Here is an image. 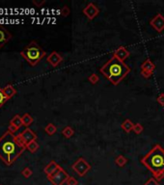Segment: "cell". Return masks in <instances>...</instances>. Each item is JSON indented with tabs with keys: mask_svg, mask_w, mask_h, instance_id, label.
<instances>
[{
	"mask_svg": "<svg viewBox=\"0 0 164 185\" xmlns=\"http://www.w3.org/2000/svg\"><path fill=\"white\" fill-rule=\"evenodd\" d=\"M26 147L21 145L10 130L0 137V159L8 166H11L25 150Z\"/></svg>",
	"mask_w": 164,
	"mask_h": 185,
	"instance_id": "6da1fadb",
	"label": "cell"
},
{
	"mask_svg": "<svg viewBox=\"0 0 164 185\" xmlns=\"http://www.w3.org/2000/svg\"><path fill=\"white\" fill-rule=\"evenodd\" d=\"M127 68L121 61H119L117 58H113L103 68V72L114 83L118 82L120 79H122L123 76L127 72Z\"/></svg>",
	"mask_w": 164,
	"mask_h": 185,
	"instance_id": "7a4b0ae2",
	"label": "cell"
},
{
	"mask_svg": "<svg viewBox=\"0 0 164 185\" xmlns=\"http://www.w3.org/2000/svg\"><path fill=\"white\" fill-rule=\"evenodd\" d=\"M20 54L31 66H36L42 60V58L45 56L46 52L41 48V46H39L38 43H36L35 42H31L28 45L25 46Z\"/></svg>",
	"mask_w": 164,
	"mask_h": 185,
	"instance_id": "3957f363",
	"label": "cell"
},
{
	"mask_svg": "<svg viewBox=\"0 0 164 185\" xmlns=\"http://www.w3.org/2000/svg\"><path fill=\"white\" fill-rule=\"evenodd\" d=\"M146 165L154 172L164 170V152L159 148L155 149L147 156L145 160Z\"/></svg>",
	"mask_w": 164,
	"mask_h": 185,
	"instance_id": "277c9868",
	"label": "cell"
},
{
	"mask_svg": "<svg viewBox=\"0 0 164 185\" xmlns=\"http://www.w3.org/2000/svg\"><path fill=\"white\" fill-rule=\"evenodd\" d=\"M17 139L21 145H23V146L26 147V145L28 143H30L32 141H35V139H37V136L30 128H26L21 133L17 135Z\"/></svg>",
	"mask_w": 164,
	"mask_h": 185,
	"instance_id": "5b68a950",
	"label": "cell"
},
{
	"mask_svg": "<svg viewBox=\"0 0 164 185\" xmlns=\"http://www.w3.org/2000/svg\"><path fill=\"white\" fill-rule=\"evenodd\" d=\"M68 176L63 170L58 168L52 175L48 176L49 180L54 184V185H62V183L65 182V180L67 179Z\"/></svg>",
	"mask_w": 164,
	"mask_h": 185,
	"instance_id": "8992f818",
	"label": "cell"
},
{
	"mask_svg": "<svg viewBox=\"0 0 164 185\" xmlns=\"http://www.w3.org/2000/svg\"><path fill=\"white\" fill-rule=\"evenodd\" d=\"M12 39V35L3 25H0V49Z\"/></svg>",
	"mask_w": 164,
	"mask_h": 185,
	"instance_id": "52a82bcc",
	"label": "cell"
},
{
	"mask_svg": "<svg viewBox=\"0 0 164 185\" xmlns=\"http://www.w3.org/2000/svg\"><path fill=\"white\" fill-rule=\"evenodd\" d=\"M23 125L22 124V120H21V117L19 115H16L15 117L10 121V124H9V128L8 130H10L11 132H16L17 131L20 126Z\"/></svg>",
	"mask_w": 164,
	"mask_h": 185,
	"instance_id": "ba28073f",
	"label": "cell"
},
{
	"mask_svg": "<svg viewBox=\"0 0 164 185\" xmlns=\"http://www.w3.org/2000/svg\"><path fill=\"white\" fill-rule=\"evenodd\" d=\"M3 92L5 97L7 98V99H10L17 95V90L13 87V85L9 84L5 88H3Z\"/></svg>",
	"mask_w": 164,
	"mask_h": 185,
	"instance_id": "9c48e42d",
	"label": "cell"
},
{
	"mask_svg": "<svg viewBox=\"0 0 164 185\" xmlns=\"http://www.w3.org/2000/svg\"><path fill=\"white\" fill-rule=\"evenodd\" d=\"M47 61L52 65V66H57L59 63H60V61H61V57L59 56V54L58 53H56V52H53V53H51L48 57H47Z\"/></svg>",
	"mask_w": 164,
	"mask_h": 185,
	"instance_id": "30bf717a",
	"label": "cell"
},
{
	"mask_svg": "<svg viewBox=\"0 0 164 185\" xmlns=\"http://www.w3.org/2000/svg\"><path fill=\"white\" fill-rule=\"evenodd\" d=\"M57 169H58V166L55 164V162L51 161L50 163L46 167L45 172H46V173H47V176H50V175H52V173H53L54 172H55Z\"/></svg>",
	"mask_w": 164,
	"mask_h": 185,
	"instance_id": "8fae6325",
	"label": "cell"
},
{
	"mask_svg": "<svg viewBox=\"0 0 164 185\" xmlns=\"http://www.w3.org/2000/svg\"><path fill=\"white\" fill-rule=\"evenodd\" d=\"M21 120H22V124L26 127H28L33 122V118L29 114H24L23 116H21Z\"/></svg>",
	"mask_w": 164,
	"mask_h": 185,
	"instance_id": "7c38bea8",
	"label": "cell"
},
{
	"mask_svg": "<svg viewBox=\"0 0 164 185\" xmlns=\"http://www.w3.org/2000/svg\"><path fill=\"white\" fill-rule=\"evenodd\" d=\"M38 148H39V145L36 142V140L35 141H32V142H30V143H28L26 145V148L29 150V152H35L36 150L38 149Z\"/></svg>",
	"mask_w": 164,
	"mask_h": 185,
	"instance_id": "4fadbf2b",
	"label": "cell"
},
{
	"mask_svg": "<svg viewBox=\"0 0 164 185\" xmlns=\"http://www.w3.org/2000/svg\"><path fill=\"white\" fill-rule=\"evenodd\" d=\"M7 98L5 97L4 95V92H3V89L2 88H0V108H1L3 105H4V103L7 101Z\"/></svg>",
	"mask_w": 164,
	"mask_h": 185,
	"instance_id": "5bb4252c",
	"label": "cell"
},
{
	"mask_svg": "<svg viewBox=\"0 0 164 185\" xmlns=\"http://www.w3.org/2000/svg\"><path fill=\"white\" fill-rule=\"evenodd\" d=\"M45 130H46V131H47V133H48L49 135H52V134H53L54 132L56 131V127L54 126L53 124L49 123L48 125H47V126H46Z\"/></svg>",
	"mask_w": 164,
	"mask_h": 185,
	"instance_id": "9a60e30c",
	"label": "cell"
},
{
	"mask_svg": "<svg viewBox=\"0 0 164 185\" xmlns=\"http://www.w3.org/2000/svg\"><path fill=\"white\" fill-rule=\"evenodd\" d=\"M32 173H33V172H32V170L29 169V168H24V169L22 170V172H21V175H22L25 178H30V177L32 176Z\"/></svg>",
	"mask_w": 164,
	"mask_h": 185,
	"instance_id": "2e32d148",
	"label": "cell"
},
{
	"mask_svg": "<svg viewBox=\"0 0 164 185\" xmlns=\"http://www.w3.org/2000/svg\"><path fill=\"white\" fill-rule=\"evenodd\" d=\"M68 183H69V185H75L76 182H75V180L73 178H71V179H69Z\"/></svg>",
	"mask_w": 164,
	"mask_h": 185,
	"instance_id": "e0dca14e",
	"label": "cell"
},
{
	"mask_svg": "<svg viewBox=\"0 0 164 185\" xmlns=\"http://www.w3.org/2000/svg\"><path fill=\"white\" fill-rule=\"evenodd\" d=\"M0 185H2V184H0Z\"/></svg>",
	"mask_w": 164,
	"mask_h": 185,
	"instance_id": "ac0fdd59",
	"label": "cell"
}]
</instances>
